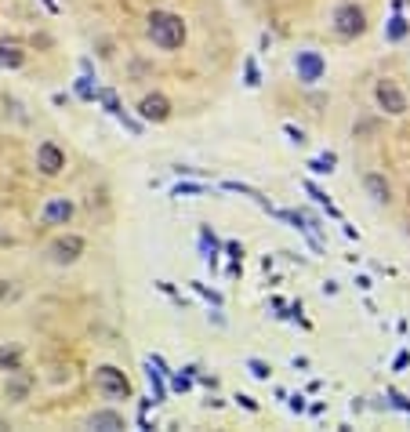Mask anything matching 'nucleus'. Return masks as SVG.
Segmentation results:
<instances>
[{
	"label": "nucleus",
	"mask_w": 410,
	"mask_h": 432,
	"mask_svg": "<svg viewBox=\"0 0 410 432\" xmlns=\"http://www.w3.org/2000/svg\"><path fill=\"white\" fill-rule=\"evenodd\" d=\"M37 167H40V175H58L62 167H66V153H62L55 142H40V149H37Z\"/></svg>",
	"instance_id": "nucleus-6"
},
{
	"label": "nucleus",
	"mask_w": 410,
	"mask_h": 432,
	"mask_svg": "<svg viewBox=\"0 0 410 432\" xmlns=\"http://www.w3.org/2000/svg\"><path fill=\"white\" fill-rule=\"evenodd\" d=\"M403 37H406V22L396 15V18L389 22V40H403Z\"/></svg>",
	"instance_id": "nucleus-15"
},
{
	"label": "nucleus",
	"mask_w": 410,
	"mask_h": 432,
	"mask_svg": "<svg viewBox=\"0 0 410 432\" xmlns=\"http://www.w3.org/2000/svg\"><path fill=\"white\" fill-rule=\"evenodd\" d=\"M0 298H8V280H0Z\"/></svg>",
	"instance_id": "nucleus-18"
},
{
	"label": "nucleus",
	"mask_w": 410,
	"mask_h": 432,
	"mask_svg": "<svg viewBox=\"0 0 410 432\" xmlns=\"http://www.w3.org/2000/svg\"><path fill=\"white\" fill-rule=\"evenodd\" d=\"M29 389H33V375H26V370H11L8 375V385H4V396L11 399V404H22V399L29 396Z\"/></svg>",
	"instance_id": "nucleus-9"
},
{
	"label": "nucleus",
	"mask_w": 410,
	"mask_h": 432,
	"mask_svg": "<svg viewBox=\"0 0 410 432\" xmlns=\"http://www.w3.org/2000/svg\"><path fill=\"white\" fill-rule=\"evenodd\" d=\"M374 99H377V106H382L389 116H403V113H406V95H403V91H399L392 80H382V84H377Z\"/></svg>",
	"instance_id": "nucleus-5"
},
{
	"label": "nucleus",
	"mask_w": 410,
	"mask_h": 432,
	"mask_svg": "<svg viewBox=\"0 0 410 432\" xmlns=\"http://www.w3.org/2000/svg\"><path fill=\"white\" fill-rule=\"evenodd\" d=\"M87 425L91 428H102V432H116V428H123V414H116V411H94L87 418Z\"/></svg>",
	"instance_id": "nucleus-11"
},
{
	"label": "nucleus",
	"mask_w": 410,
	"mask_h": 432,
	"mask_svg": "<svg viewBox=\"0 0 410 432\" xmlns=\"http://www.w3.org/2000/svg\"><path fill=\"white\" fill-rule=\"evenodd\" d=\"M48 255H51V262H55V265H73V262L84 255V240H80L77 233H66V236L51 240Z\"/></svg>",
	"instance_id": "nucleus-4"
},
{
	"label": "nucleus",
	"mask_w": 410,
	"mask_h": 432,
	"mask_svg": "<svg viewBox=\"0 0 410 432\" xmlns=\"http://www.w3.org/2000/svg\"><path fill=\"white\" fill-rule=\"evenodd\" d=\"M298 80H305V84H316L320 77H323V70H327V62L316 55V51H298Z\"/></svg>",
	"instance_id": "nucleus-8"
},
{
	"label": "nucleus",
	"mask_w": 410,
	"mask_h": 432,
	"mask_svg": "<svg viewBox=\"0 0 410 432\" xmlns=\"http://www.w3.org/2000/svg\"><path fill=\"white\" fill-rule=\"evenodd\" d=\"M0 62H4V66H11V70H18L22 62H26V51H22V44L18 40H0Z\"/></svg>",
	"instance_id": "nucleus-12"
},
{
	"label": "nucleus",
	"mask_w": 410,
	"mask_h": 432,
	"mask_svg": "<svg viewBox=\"0 0 410 432\" xmlns=\"http://www.w3.org/2000/svg\"><path fill=\"white\" fill-rule=\"evenodd\" d=\"M94 385H99L102 396H109V399H131V382L123 378V370H116L113 363L94 370Z\"/></svg>",
	"instance_id": "nucleus-2"
},
{
	"label": "nucleus",
	"mask_w": 410,
	"mask_h": 432,
	"mask_svg": "<svg viewBox=\"0 0 410 432\" xmlns=\"http://www.w3.org/2000/svg\"><path fill=\"white\" fill-rule=\"evenodd\" d=\"M367 29V15H363V8H356V4H341L338 11H334V33L338 37H345V40H353V37H360Z\"/></svg>",
	"instance_id": "nucleus-3"
},
{
	"label": "nucleus",
	"mask_w": 410,
	"mask_h": 432,
	"mask_svg": "<svg viewBox=\"0 0 410 432\" xmlns=\"http://www.w3.org/2000/svg\"><path fill=\"white\" fill-rule=\"evenodd\" d=\"M363 185H367V193H370L374 200H382V204H389V200H392V189H389V182H385L382 175H367V178H363Z\"/></svg>",
	"instance_id": "nucleus-13"
},
{
	"label": "nucleus",
	"mask_w": 410,
	"mask_h": 432,
	"mask_svg": "<svg viewBox=\"0 0 410 432\" xmlns=\"http://www.w3.org/2000/svg\"><path fill=\"white\" fill-rule=\"evenodd\" d=\"M247 84H250V87L258 84V70H255V66H247Z\"/></svg>",
	"instance_id": "nucleus-17"
},
{
	"label": "nucleus",
	"mask_w": 410,
	"mask_h": 432,
	"mask_svg": "<svg viewBox=\"0 0 410 432\" xmlns=\"http://www.w3.org/2000/svg\"><path fill=\"white\" fill-rule=\"evenodd\" d=\"M22 367V349L18 345H0V375H11Z\"/></svg>",
	"instance_id": "nucleus-14"
},
{
	"label": "nucleus",
	"mask_w": 410,
	"mask_h": 432,
	"mask_svg": "<svg viewBox=\"0 0 410 432\" xmlns=\"http://www.w3.org/2000/svg\"><path fill=\"white\" fill-rule=\"evenodd\" d=\"M73 218V204L70 200H48L44 204V222L48 226H66Z\"/></svg>",
	"instance_id": "nucleus-10"
},
{
	"label": "nucleus",
	"mask_w": 410,
	"mask_h": 432,
	"mask_svg": "<svg viewBox=\"0 0 410 432\" xmlns=\"http://www.w3.org/2000/svg\"><path fill=\"white\" fill-rule=\"evenodd\" d=\"M138 113H142V120H149V123H164V120L171 116V102L160 95V91H153V95H145V99L138 102Z\"/></svg>",
	"instance_id": "nucleus-7"
},
{
	"label": "nucleus",
	"mask_w": 410,
	"mask_h": 432,
	"mask_svg": "<svg viewBox=\"0 0 410 432\" xmlns=\"http://www.w3.org/2000/svg\"><path fill=\"white\" fill-rule=\"evenodd\" d=\"M250 375H255V378H269V367L262 360H250Z\"/></svg>",
	"instance_id": "nucleus-16"
},
{
	"label": "nucleus",
	"mask_w": 410,
	"mask_h": 432,
	"mask_svg": "<svg viewBox=\"0 0 410 432\" xmlns=\"http://www.w3.org/2000/svg\"><path fill=\"white\" fill-rule=\"evenodd\" d=\"M149 40L160 51H178L185 44V22L171 11H153L149 15Z\"/></svg>",
	"instance_id": "nucleus-1"
}]
</instances>
